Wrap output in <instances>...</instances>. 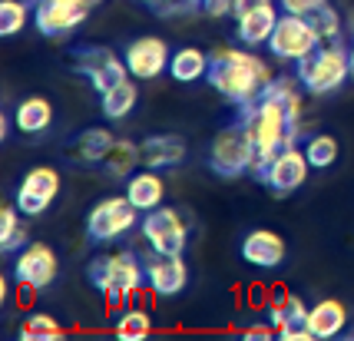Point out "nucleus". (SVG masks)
<instances>
[{
	"label": "nucleus",
	"instance_id": "obj_35",
	"mask_svg": "<svg viewBox=\"0 0 354 341\" xmlns=\"http://www.w3.org/2000/svg\"><path fill=\"white\" fill-rule=\"evenodd\" d=\"M248 341H268V338H278V331H275V325L268 322V325H252V328H245L242 331Z\"/></svg>",
	"mask_w": 354,
	"mask_h": 341
},
{
	"label": "nucleus",
	"instance_id": "obj_30",
	"mask_svg": "<svg viewBox=\"0 0 354 341\" xmlns=\"http://www.w3.org/2000/svg\"><path fill=\"white\" fill-rule=\"evenodd\" d=\"M308 20L315 24V30H318V37H322V44H338L341 33H344V27H341V14L324 0L318 10H311Z\"/></svg>",
	"mask_w": 354,
	"mask_h": 341
},
{
	"label": "nucleus",
	"instance_id": "obj_19",
	"mask_svg": "<svg viewBox=\"0 0 354 341\" xmlns=\"http://www.w3.org/2000/svg\"><path fill=\"white\" fill-rule=\"evenodd\" d=\"M139 149H142V166L159 169V172L176 169V166L185 159V140L183 136H176V133L149 136V140L139 142Z\"/></svg>",
	"mask_w": 354,
	"mask_h": 341
},
{
	"label": "nucleus",
	"instance_id": "obj_36",
	"mask_svg": "<svg viewBox=\"0 0 354 341\" xmlns=\"http://www.w3.org/2000/svg\"><path fill=\"white\" fill-rule=\"evenodd\" d=\"M265 3H275V0H235V17L248 14V10H259Z\"/></svg>",
	"mask_w": 354,
	"mask_h": 341
},
{
	"label": "nucleus",
	"instance_id": "obj_12",
	"mask_svg": "<svg viewBox=\"0 0 354 341\" xmlns=\"http://www.w3.org/2000/svg\"><path fill=\"white\" fill-rule=\"evenodd\" d=\"M57 275H60V259L46 242H27L17 252L14 262L17 285H27L33 292H40V288H50L57 282Z\"/></svg>",
	"mask_w": 354,
	"mask_h": 341
},
{
	"label": "nucleus",
	"instance_id": "obj_25",
	"mask_svg": "<svg viewBox=\"0 0 354 341\" xmlns=\"http://www.w3.org/2000/svg\"><path fill=\"white\" fill-rule=\"evenodd\" d=\"M142 163V149H139L136 142L129 140H113V146H109L106 159H103V166L100 169L106 172L109 179H129L133 172H136V166Z\"/></svg>",
	"mask_w": 354,
	"mask_h": 341
},
{
	"label": "nucleus",
	"instance_id": "obj_5",
	"mask_svg": "<svg viewBox=\"0 0 354 341\" xmlns=\"http://www.w3.org/2000/svg\"><path fill=\"white\" fill-rule=\"evenodd\" d=\"M205 163L222 179H239L242 172L255 169V142L248 136V129L242 126V120L218 129L212 146H209V159Z\"/></svg>",
	"mask_w": 354,
	"mask_h": 341
},
{
	"label": "nucleus",
	"instance_id": "obj_23",
	"mask_svg": "<svg viewBox=\"0 0 354 341\" xmlns=\"http://www.w3.org/2000/svg\"><path fill=\"white\" fill-rule=\"evenodd\" d=\"M209 66H212V57L199 47H179L169 60V77L176 83H199V80L209 77Z\"/></svg>",
	"mask_w": 354,
	"mask_h": 341
},
{
	"label": "nucleus",
	"instance_id": "obj_27",
	"mask_svg": "<svg viewBox=\"0 0 354 341\" xmlns=\"http://www.w3.org/2000/svg\"><path fill=\"white\" fill-rule=\"evenodd\" d=\"M20 216L24 212L17 205H7L0 212V252L3 255H17L27 246V222H20Z\"/></svg>",
	"mask_w": 354,
	"mask_h": 341
},
{
	"label": "nucleus",
	"instance_id": "obj_32",
	"mask_svg": "<svg viewBox=\"0 0 354 341\" xmlns=\"http://www.w3.org/2000/svg\"><path fill=\"white\" fill-rule=\"evenodd\" d=\"M142 7H149L153 14L159 17H176V14H189V10H196V3L192 0H139Z\"/></svg>",
	"mask_w": 354,
	"mask_h": 341
},
{
	"label": "nucleus",
	"instance_id": "obj_13",
	"mask_svg": "<svg viewBox=\"0 0 354 341\" xmlns=\"http://www.w3.org/2000/svg\"><path fill=\"white\" fill-rule=\"evenodd\" d=\"M57 196H60V172L53 166H33L17 186L14 205L24 212V219H33L44 216Z\"/></svg>",
	"mask_w": 354,
	"mask_h": 341
},
{
	"label": "nucleus",
	"instance_id": "obj_3",
	"mask_svg": "<svg viewBox=\"0 0 354 341\" xmlns=\"http://www.w3.org/2000/svg\"><path fill=\"white\" fill-rule=\"evenodd\" d=\"M86 275H90L93 288L103 295L113 308H120L146 282V265L133 248H120V252H109V255H96L86 268Z\"/></svg>",
	"mask_w": 354,
	"mask_h": 341
},
{
	"label": "nucleus",
	"instance_id": "obj_17",
	"mask_svg": "<svg viewBox=\"0 0 354 341\" xmlns=\"http://www.w3.org/2000/svg\"><path fill=\"white\" fill-rule=\"evenodd\" d=\"M113 140H116V136H113L109 129L90 126V129H83L77 136H70V142H66V159H70L73 166H103Z\"/></svg>",
	"mask_w": 354,
	"mask_h": 341
},
{
	"label": "nucleus",
	"instance_id": "obj_20",
	"mask_svg": "<svg viewBox=\"0 0 354 341\" xmlns=\"http://www.w3.org/2000/svg\"><path fill=\"white\" fill-rule=\"evenodd\" d=\"M305 325H308V331L315 335V341L335 338V335H341L344 325H348V308H344V302H338V298H322V302H315L308 308Z\"/></svg>",
	"mask_w": 354,
	"mask_h": 341
},
{
	"label": "nucleus",
	"instance_id": "obj_21",
	"mask_svg": "<svg viewBox=\"0 0 354 341\" xmlns=\"http://www.w3.org/2000/svg\"><path fill=\"white\" fill-rule=\"evenodd\" d=\"M126 196H129V202L136 205L139 212L159 209L162 199H166V183H162L159 169H149V166H146L142 172H133V176L126 179Z\"/></svg>",
	"mask_w": 354,
	"mask_h": 341
},
{
	"label": "nucleus",
	"instance_id": "obj_16",
	"mask_svg": "<svg viewBox=\"0 0 354 341\" xmlns=\"http://www.w3.org/2000/svg\"><path fill=\"white\" fill-rule=\"evenodd\" d=\"M242 259L248 265H255V268H278V265L285 262V255H288V246H285V239L272 229H252L245 232L242 239Z\"/></svg>",
	"mask_w": 354,
	"mask_h": 341
},
{
	"label": "nucleus",
	"instance_id": "obj_14",
	"mask_svg": "<svg viewBox=\"0 0 354 341\" xmlns=\"http://www.w3.org/2000/svg\"><path fill=\"white\" fill-rule=\"evenodd\" d=\"M146 265V285L153 288V295L159 298H172V295L185 292L189 285V265L183 255H172V252H153L142 259Z\"/></svg>",
	"mask_w": 354,
	"mask_h": 341
},
{
	"label": "nucleus",
	"instance_id": "obj_9",
	"mask_svg": "<svg viewBox=\"0 0 354 341\" xmlns=\"http://www.w3.org/2000/svg\"><path fill=\"white\" fill-rule=\"evenodd\" d=\"M139 232L146 239V246L153 252H172V255H183L189 246V222L183 219L179 209H149L142 222H139Z\"/></svg>",
	"mask_w": 354,
	"mask_h": 341
},
{
	"label": "nucleus",
	"instance_id": "obj_2",
	"mask_svg": "<svg viewBox=\"0 0 354 341\" xmlns=\"http://www.w3.org/2000/svg\"><path fill=\"white\" fill-rule=\"evenodd\" d=\"M209 86L216 90L225 103L235 109L255 103L265 93V86L275 80V73L268 70V63L252 53V50H232L218 47L212 53V66H209Z\"/></svg>",
	"mask_w": 354,
	"mask_h": 341
},
{
	"label": "nucleus",
	"instance_id": "obj_1",
	"mask_svg": "<svg viewBox=\"0 0 354 341\" xmlns=\"http://www.w3.org/2000/svg\"><path fill=\"white\" fill-rule=\"evenodd\" d=\"M239 120H242V126L248 129V136L255 142V169L252 172H259L285 146H298L301 142V129H305L301 113L288 109L272 93H262L255 103L242 107L239 109Z\"/></svg>",
	"mask_w": 354,
	"mask_h": 341
},
{
	"label": "nucleus",
	"instance_id": "obj_10",
	"mask_svg": "<svg viewBox=\"0 0 354 341\" xmlns=\"http://www.w3.org/2000/svg\"><path fill=\"white\" fill-rule=\"evenodd\" d=\"M73 70L90 80L96 93H106L109 86H116L120 80L129 77V66L123 57H116L109 47H93V44L73 50Z\"/></svg>",
	"mask_w": 354,
	"mask_h": 341
},
{
	"label": "nucleus",
	"instance_id": "obj_6",
	"mask_svg": "<svg viewBox=\"0 0 354 341\" xmlns=\"http://www.w3.org/2000/svg\"><path fill=\"white\" fill-rule=\"evenodd\" d=\"M139 222V209L129 202V196H106L90 209L86 216V235L93 242L106 246V242H120L126 232H133Z\"/></svg>",
	"mask_w": 354,
	"mask_h": 341
},
{
	"label": "nucleus",
	"instance_id": "obj_22",
	"mask_svg": "<svg viewBox=\"0 0 354 341\" xmlns=\"http://www.w3.org/2000/svg\"><path fill=\"white\" fill-rule=\"evenodd\" d=\"M53 123V103L46 96H24L14 109V126L24 136H40Z\"/></svg>",
	"mask_w": 354,
	"mask_h": 341
},
{
	"label": "nucleus",
	"instance_id": "obj_7",
	"mask_svg": "<svg viewBox=\"0 0 354 341\" xmlns=\"http://www.w3.org/2000/svg\"><path fill=\"white\" fill-rule=\"evenodd\" d=\"M318 47H322V37H318V30H315V24H311L308 17L285 14L281 10V17H278V24H275V33L268 40L272 57L298 63V60H305L308 53H315Z\"/></svg>",
	"mask_w": 354,
	"mask_h": 341
},
{
	"label": "nucleus",
	"instance_id": "obj_37",
	"mask_svg": "<svg viewBox=\"0 0 354 341\" xmlns=\"http://www.w3.org/2000/svg\"><path fill=\"white\" fill-rule=\"evenodd\" d=\"M351 80H354V44H351Z\"/></svg>",
	"mask_w": 354,
	"mask_h": 341
},
{
	"label": "nucleus",
	"instance_id": "obj_4",
	"mask_svg": "<svg viewBox=\"0 0 354 341\" xmlns=\"http://www.w3.org/2000/svg\"><path fill=\"white\" fill-rule=\"evenodd\" d=\"M295 77L311 96L335 93L344 86V80H351V47H344V40L322 44L315 53L295 63Z\"/></svg>",
	"mask_w": 354,
	"mask_h": 341
},
{
	"label": "nucleus",
	"instance_id": "obj_34",
	"mask_svg": "<svg viewBox=\"0 0 354 341\" xmlns=\"http://www.w3.org/2000/svg\"><path fill=\"white\" fill-rule=\"evenodd\" d=\"M202 14L209 17H235V0H205Z\"/></svg>",
	"mask_w": 354,
	"mask_h": 341
},
{
	"label": "nucleus",
	"instance_id": "obj_11",
	"mask_svg": "<svg viewBox=\"0 0 354 341\" xmlns=\"http://www.w3.org/2000/svg\"><path fill=\"white\" fill-rule=\"evenodd\" d=\"M90 0H37L33 3V24L44 37H66L80 30L90 17Z\"/></svg>",
	"mask_w": 354,
	"mask_h": 341
},
{
	"label": "nucleus",
	"instance_id": "obj_8",
	"mask_svg": "<svg viewBox=\"0 0 354 341\" xmlns=\"http://www.w3.org/2000/svg\"><path fill=\"white\" fill-rule=\"evenodd\" d=\"M308 172H311V163L301 146H285L275 159H268L262 169L255 172L259 183L265 189H272L275 196H292L298 189L308 183Z\"/></svg>",
	"mask_w": 354,
	"mask_h": 341
},
{
	"label": "nucleus",
	"instance_id": "obj_28",
	"mask_svg": "<svg viewBox=\"0 0 354 341\" xmlns=\"http://www.w3.org/2000/svg\"><path fill=\"white\" fill-rule=\"evenodd\" d=\"M301 149L308 156L311 169H331L335 163H338L341 156V146L335 136H328V133H308L305 142H301Z\"/></svg>",
	"mask_w": 354,
	"mask_h": 341
},
{
	"label": "nucleus",
	"instance_id": "obj_38",
	"mask_svg": "<svg viewBox=\"0 0 354 341\" xmlns=\"http://www.w3.org/2000/svg\"><path fill=\"white\" fill-rule=\"evenodd\" d=\"M192 3H196V10H202V3H205V0H192Z\"/></svg>",
	"mask_w": 354,
	"mask_h": 341
},
{
	"label": "nucleus",
	"instance_id": "obj_18",
	"mask_svg": "<svg viewBox=\"0 0 354 341\" xmlns=\"http://www.w3.org/2000/svg\"><path fill=\"white\" fill-rule=\"evenodd\" d=\"M278 7L275 3H265L259 10H248V14L235 17V37L242 47H268L272 33L278 24Z\"/></svg>",
	"mask_w": 354,
	"mask_h": 341
},
{
	"label": "nucleus",
	"instance_id": "obj_29",
	"mask_svg": "<svg viewBox=\"0 0 354 341\" xmlns=\"http://www.w3.org/2000/svg\"><path fill=\"white\" fill-rule=\"evenodd\" d=\"M149 331H153V318L142 308H123L113 322V335L123 341H142Z\"/></svg>",
	"mask_w": 354,
	"mask_h": 341
},
{
	"label": "nucleus",
	"instance_id": "obj_26",
	"mask_svg": "<svg viewBox=\"0 0 354 341\" xmlns=\"http://www.w3.org/2000/svg\"><path fill=\"white\" fill-rule=\"evenodd\" d=\"M66 335V328L53 318V315H46V311H33L24 318V325L17 328V338L20 341H60Z\"/></svg>",
	"mask_w": 354,
	"mask_h": 341
},
{
	"label": "nucleus",
	"instance_id": "obj_31",
	"mask_svg": "<svg viewBox=\"0 0 354 341\" xmlns=\"http://www.w3.org/2000/svg\"><path fill=\"white\" fill-rule=\"evenodd\" d=\"M27 0H0V33L14 37L27 27Z\"/></svg>",
	"mask_w": 354,
	"mask_h": 341
},
{
	"label": "nucleus",
	"instance_id": "obj_15",
	"mask_svg": "<svg viewBox=\"0 0 354 341\" xmlns=\"http://www.w3.org/2000/svg\"><path fill=\"white\" fill-rule=\"evenodd\" d=\"M123 60L129 66V77L136 80H156L159 73L169 70V44L162 37H136L123 50Z\"/></svg>",
	"mask_w": 354,
	"mask_h": 341
},
{
	"label": "nucleus",
	"instance_id": "obj_39",
	"mask_svg": "<svg viewBox=\"0 0 354 341\" xmlns=\"http://www.w3.org/2000/svg\"><path fill=\"white\" fill-rule=\"evenodd\" d=\"M27 3H37V0H27Z\"/></svg>",
	"mask_w": 354,
	"mask_h": 341
},
{
	"label": "nucleus",
	"instance_id": "obj_24",
	"mask_svg": "<svg viewBox=\"0 0 354 341\" xmlns=\"http://www.w3.org/2000/svg\"><path fill=\"white\" fill-rule=\"evenodd\" d=\"M139 103V86L136 77H126L120 80L116 86H109L106 93H100V109L106 120H126Z\"/></svg>",
	"mask_w": 354,
	"mask_h": 341
},
{
	"label": "nucleus",
	"instance_id": "obj_33",
	"mask_svg": "<svg viewBox=\"0 0 354 341\" xmlns=\"http://www.w3.org/2000/svg\"><path fill=\"white\" fill-rule=\"evenodd\" d=\"M324 0H278V7L285 10V14H301V17H308L311 10H318Z\"/></svg>",
	"mask_w": 354,
	"mask_h": 341
}]
</instances>
